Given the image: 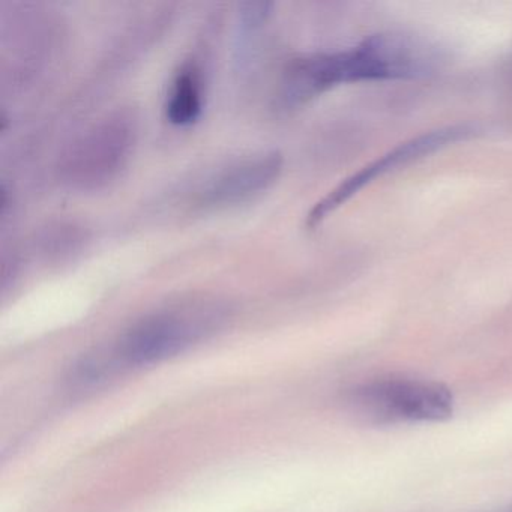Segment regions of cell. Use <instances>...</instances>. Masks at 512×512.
Returning a JSON list of instances; mask_svg holds the SVG:
<instances>
[{"mask_svg": "<svg viewBox=\"0 0 512 512\" xmlns=\"http://www.w3.org/2000/svg\"><path fill=\"white\" fill-rule=\"evenodd\" d=\"M283 167L278 152L256 155L239 161L218 173L202 193L203 206L226 208L239 205L268 190Z\"/></svg>", "mask_w": 512, "mask_h": 512, "instance_id": "obj_6", "label": "cell"}, {"mask_svg": "<svg viewBox=\"0 0 512 512\" xmlns=\"http://www.w3.org/2000/svg\"><path fill=\"white\" fill-rule=\"evenodd\" d=\"M134 139L136 130L128 116H107L71 146L64 160L65 179L80 190L106 187L127 166Z\"/></svg>", "mask_w": 512, "mask_h": 512, "instance_id": "obj_4", "label": "cell"}, {"mask_svg": "<svg viewBox=\"0 0 512 512\" xmlns=\"http://www.w3.org/2000/svg\"><path fill=\"white\" fill-rule=\"evenodd\" d=\"M502 512H512V506H509L508 509H505V511H502Z\"/></svg>", "mask_w": 512, "mask_h": 512, "instance_id": "obj_8", "label": "cell"}, {"mask_svg": "<svg viewBox=\"0 0 512 512\" xmlns=\"http://www.w3.org/2000/svg\"><path fill=\"white\" fill-rule=\"evenodd\" d=\"M202 109V73L197 65H184L170 88L166 104L167 119L179 127L190 125L199 119Z\"/></svg>", "mask_w": 512, "mask_h": 512, "instance_id": "obj_7", "label": "cell"}, {"mask_svg": "<svg viewBox=\"0 0 512 512\" xmlns=\"http://www.w3.org/2000/svg\"><path fill=\"white\" fill-rule=\"evenodd\" d=\"M350 406L371 424L442 422L454 413V395L443 383L410 377L371 380L353 389Z\"/></svg>", "mask_w": 512, "mask_h": 512, "instance_id": "obj_3", "label": "cell"}, {"mask_svg": "<svg viewBox=\"0 0 512 512\" xmlns=\"http://www.w3.org/2000/svg\"><path fill=\"white\" fill-rule=\"evenodd\" d=\"M443 61L442 49L427 38L409 32H382L350 49L293 62L284 85L286 98L304 103L347 83L421 79L436 73Z\"/></svg>", "mask_w": 512, "mask_h": 512, "instance_id": "obj_1", "label": "cell"}, {"mask_svg": "<svg viewBox=\"0 0 512 512\" xmlns=\"http://www.w3.org/2000/svg\"><path fill=\"white\" fill-rule=\"evenodd\" d=\"M227 316V307L209 299H194L155 311L125 332L113 361L127 367L166 361L212 337L223 328Z\"/></svg>", "mask_w": 512, "mask_h": 512, "instance_id": "obj_2", "label": "cell"}, {"mask_svg": "<svg viewBox=\"0 0 512 512\" xmlns=\"http://www.w3.org/2000/svg\"><path fill=\"white\" fill-rule=\"evenodd\" d=\"M476 134H478L476 125H452V127L440 128V130L421 134V136L413 137V139L395 146L388 154L382 155L373 163L362 167L361 170L349 176L346 181L341 182L334 190L329 191L328 196L323 197L308 212L307 226H319L329 214L344 205L347 200L352 199L362 188L367 187L376 179L394 172L398 167L407 166L413 161L428 157V155L434 154L440 149L448 148L449 145H454V143L464 142V140L470 139Z\"/></svg>", "mask_w": 512, "mask_h": 512, "instance_id": "obj_5", "label": "cell"}]
</instances>
